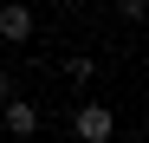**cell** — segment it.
Listing matches in <instances>:
<instances>
[{"instance_id":"cell-2","label":"cell","mask_w":149,"mask_h":143,"mask_svg":"<svg viewBox=\"0 0 149 143\" xmlns=\"http://www.w3.org/2000/svg\"><path fill=\"white\" fill-rule=\"evenodd\" d=\"M7 130H13V137H33V130H39L33 98H7Z\"/></svg>"},{"instance_id":"cell-1","label":"cell","mask_w":149,"mask_h":143,"mask_svg":"<svg viewBox=\"0 0 149 143\" xmlns=\"http://www.w3.org/2000/svg\"><path fill=\"white\" fill-rule=\"evenodd\" d=\"M0 39H13V46L33 39V13L19 7V0H7V7H0Z\"/></svg>"},{"instance_id":"cell-3","label":"cell","mask_w":149,"mask_h":143,"mask_svg":"<svg viewBox=\"0 0 149 143\" xmlns=\"http://www.w3.org/2000/svg\"><path fill=\"white\" fill-rule=\"evenodd\" d=\"M78 137H84V143H104V137H110V111H104V104H84V111H78Z\"/></svg>"}]
</instances>
